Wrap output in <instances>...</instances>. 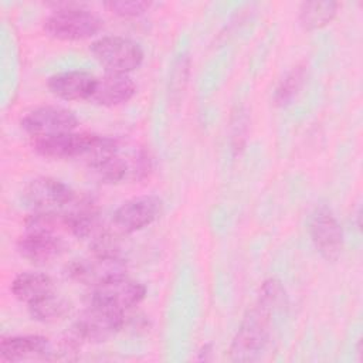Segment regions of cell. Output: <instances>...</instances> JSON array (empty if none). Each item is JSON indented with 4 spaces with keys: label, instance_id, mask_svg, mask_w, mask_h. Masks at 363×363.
I'll list each match as a JSON object with an SVG mask.
<instances>
[{
    "label": "cell",
    "instance_id": "8992f818",
    "mask_svg": "<svg viewBox=\"0 0 363 363\" xmlns=\"http://www.w3.org/2000/svg\"><path fill=\"white\" fill-rule=\"evenodd\" d=\"M126 318L128 313L86 303L69 330L82 343H101L121 332L126 326Z\"/></svg>",
    "mask_w": 363,
    "mask_h": 363
},
{
    "label": "cell",
    "instance_id": "5bb4252c",
    "mask_svg": "<svg viewBox=\"0 0 363 363\" xmlns=\"http://www.w3.org/2000/svg\"><path fill=\"white\" fill-rule=\"evenodd\" d=\"M136 94V84L128 74L105 72L96 78L95 88L88 101L101 106H118L126 104Z\"/></svg>",
    "mask_w": 363,
    "mask_h": 363
},
{
    "label": "cell",
    "instance_id": "52a82bcc",
    "mask_svg": "<svg viewBox=\"0 0 363 363\" xmlns=\"http://www.w3.org/2000/svg\"><path fill=\"white\" fill-rule=\"evenodd\" d=\"M146 286L128 275L91 288L88 303L128 313L146 298Z\"/></svg>",
    "mask_w": 363,
    "mask_h": 363
},
{
    "label": "cell",
    "instance_id": "44dd1931",
    "mask_svg": "<svg viewBox=\"0 0 363 363\" xmlns=\"http://www.w3.org/2000/svg\"><path fill=\"white\" fill-rule=\"evenodd\" d=\"M150 1L143 0H111L105 1L104 7L112 14L123 18H135L145 14L150 9Z\"/></svg>",
    "mask_w": 363,
    "mask_h": 363
},
{
    "label": "cell",
    "instance_id": "8fae6325",
    "mask_svg": "<svg viewBox=\"0 0 363 363\" xmlns=\"http://www.w3.org/2000/svg\"><path fill=\"white\" fill-rule=\"evenodd\" d=\"M77 193L64 182L50 176H40L30 180L21 191L23 201L33 211L64 210Z\"/></svg>",
    "mask_w": 363,
    "mask_h": 363
},
{
    "label": "cell",
    "instance_id": "30bf717a",
    "mask_svg": "<svg viewBox=\"0 0 363 363\" xmlns=\"http://www.w3.org/2000/svg\"><path fill=\"white\" fill-rule=\"evenodd\" d=\"M79 121L75 113L57 105H43L27 112L20 125L31 139L52 136L77 129Z\"/></svg>",
    "mask_w": 363,
    "mask_h": 363
},
{
    "label": "cell",
    "instance_id": "ac0fdd59",
    "mask_svg": "<svg viewBox=\"0 0 363 363\" xmlns=\"http://www.w3.org/2000/svg\"><path fill=\"white\" fill-rule=\"evenodd\" d=\"M337 1H303L299 6L298 18L305 30H318L328 26L337 14Z\"/></svg>",
    "mask_w": 363,
    "mask_h": 363
},
{
    "label": "cell",
    "instance_id": "9c48e42d",
    "mask_svg": "<svg viewBox=\"0 0 363 363\" xmlns=\"http://www.w3.org/2000/svg\"><path fill=\"white\" fill-rule=\"evenodd\" d=\"M163 211L159 196L145 194L123 201L112 216V228L118 234H132L155 223Z\"/></svg>",
    "mask_w": 363,
    "mask_h": 363
},
{
    "label": "cell",
    "instance_id": "7c38bea8",
    "mask_svg": "<svg viewBox=\"0 0 363 363\" xmlns=\"http://www.w3.org/2000/svg\"><path fill=\"white\" fill-rule=\"evenodd\" d=\"M309 235L322 258L326 261H336L343 250V230L326 206H319L309 220Z\"/></svg>",
    "mask_w": 363,
    "mask_h": 363
},
{
    "label": "cell",
    "instance_id": "e0dca14e",
    "mask_svg": "<svg viewBox=\"0 0 363 363\" xmlns=\"http://www.w3.org/2000/svg\"><path fill=\"white\" fill-rule=\"evenodd\" d=\"M10 291L18 302L30 306L54 294L55 285L48 274L24 271L14 277L10 284Z\"/></svg>",
    "mask_w": 363,
    "mask_h": 363
},
{
    "label": "cell",
    "instance_id": "5b68a950",
    "mask_svg": "<svg viewBox=\"0 0 363 363\" xmlns=\"http://www.w3.org/2000/svg\"><path fill=\"white\" fill-rule=\"evenodd\" d=\"M89 50L106 72L129 74L138 69L145 58L142 47L122 35H102L91 44Z\"/></svg>",
    "mask_w": 363,
    "mask_h": 363
},
{
    "label": "cell",
    "instance_id": "d6986e66",
    "mask_svg": "<svg viewBox=\"0 0 363 363\" xmlns=\"http://www.w3.org/2000/svg\"><path fill=\"white\" fill-rule=\"evenodd\" d=\"M28 313L34 320L43 323H52L64 319L71 312V303L57 292L45 296L44 299L27 306Z\"/></svg>",
    "mask_w": 363,
    "mask_h": 363
},
{
    "label": "cell",
    "instance_id": "2e32d148",
    "mask_svg": "<svg viewBox=\"0 0 363 363\" xmlns=\"http://www.w3.org/2000/svg\"><path fill=\"white\" fill-rule=\"evenodd\" d=\"M50 353V340L43 335L3 336L0 340V360L20 362Z\"/></svg>",
    "mask_w": 363,
    "mask_h": 363
},
{
    "label": "cell",
    "instance_id": "ba28073f",
    "mask_svg": "<svg viewBox=\"0 0 363 363\" xmlns=\"http://www.w3.org/2000/svg\"><path fill=\"white\" fill-rule=\"evenodd\" d=\"M102 135L91 132H64L52 136L31 139L33 149L43 157L65 160L86 157L98 145Z\"/></svg>",
    "mask_w": 363,
    "mask_h": 363
},
{
    "label": "cell",
    "instance_id": "7a4b0ae2",
    "mask_svg": "<svg viewBox=\"0 0 363 363\" xmlns=\"http://www.w3.org/2000/svg\"><path fill=\"white\" fill-rule=\"evenodd\" d=\"M85 159L88 167L106 183L142 182L153 170L149 149L139 143L104 135Z\"/></svg>",
    "mask_w": 363,
    "mask_h": 363
},
{
    "label": "cell",
    "instance_id": "9a60e30c",
    "mask_svg": "<svg viewBox=\"0 0 363 363\" xmlns=\"http://www.w3.org/2000/svg\"><path fill=\"white\" fill-rule=\"evenodd\" d=\"M95 84L96 77L82 69L57 72L47 81L50 92L62 101L89 99Z\"/></svg>",
    "mask_w": 363,
    "mask_h": 363
},
{
    "label": "cell",
    "instance_id": "3957f363",
    "mask_svg": "<svg viewBox=\"0 0 363 363\" xmlns=\"http://www.w3.org/2000/svg\"><path fill=\"white\" fill-rule=\"evenodd\" d=\"M52 11L44 18V33L60 41H81L94 37L104 26L102 18L81 3H52Z\"/></svg>",
    "mask_w": 363,
    "mask_h": 363
},
{
    "label": "cell",
    "instance_id": "ffe728a7",
    "mask_svg": "<svg viewBox=\"0 0 363 363\" xmlns=\"http://www.w3.org/2000/svg\"><path fill=\"white\" fill-rule=\"evenodd\" d=\"M306 79V67L305 65H296L291 68L278 82V85L274 89L272 102L275 106L284 108L289 105L299 91L302 89Z\"/></svg>",
    "mask_w": 363,
    "mask_h": 363
},
{
    "label": "cell",
    "instance_id": "4fadbf2b",
    "mask_svg": "<svg viewBox=\"0 0 363 363\" xmlns=\"http://www.w3.org/2000/svg\"><path fill=\"white\" fill-rule=\"evenodd\" d=\"M65 250L67 242L61 234L26 230L17 240V252L34 265H47L60 258Z\"/></svg>",
    "mask_w": 363,
    "mask_h": 363
},
{
    "label": "cell",
    "instance_id": "277c9868",
    "mask_svg": "<svg viewBox=\"0 0 363 363\" xmlns=\"http://www.w3.org/2000/svg\"><path fill=\"white\" fill-rule=\"evenodd\" d=\"M65 274L69 279L94 288L126 277L128 265L119 251L91 250L88 255L68 262Z\"/></svg>",
    "mask_w": 363,
    "mask_h": 363
},
{
    "label": "cell",
    "instance_id": "7402d4cb",
    "mask_svg": "<svg viewBox=\"0 0 363 363\" xmlns=\"http://www.w3.org/2000/svg\"><path fill=\"white\" fill-rule=\"evenodd\" d=\"M211 352H213V347H211V345L210 343H207V345H204L201 349H200V352H199V360H208L210 359V356H207V354H211Z\"/></svg>",
    "mask_w": 363,
    "mask_h": 363
},
{
    "label": "cell",
    "instance_id": "6da1fadb",
    "mask_svg": "<svg viewBox=\"0 0 363 363\" xmlns=\"http://www.w3.org/2000/svg\"><path fill=\"white\" fill-rule=\"evenodd\" d=\"M288 296L282 284L269 278L262 282L255 302L245 312L230 345V360L254 362L265 350L275 318L284 313Z\"/></svg>",
    "mask_w": 363,
    "mask_h": 363
}]
</instances>
